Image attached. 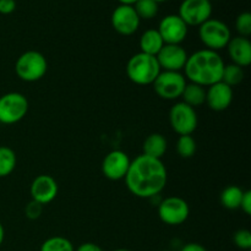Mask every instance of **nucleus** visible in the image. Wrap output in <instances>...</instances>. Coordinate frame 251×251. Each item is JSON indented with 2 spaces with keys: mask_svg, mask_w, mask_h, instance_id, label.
<instances>
[{
  "mask_svg": "<svg viewBox=\"0 0 251 251\" xmlns=\"http://www.w3.org/2000/svg\"><path fill=\"white\" fill-rule=\"evenodd\" d=\"M124 179L132 195L141 199H153L166 188L168 173L162 159L140 154L130 162Z\"/></svg>",
  "mask_w": 251,
  "mask_h": 251,
  "instance_id": "obj_1",
  "label": "nucleus"
},
{
  "mask_svg": "<svg viewBox=\"0 0 251 251\" xmlns=\"http://www.w3.org/2000/svg\"><path fill=\"white\" fill-rule=\"evenodd\" d=\"M225 65V60L218 51L206 48L201 49L188 55V60L184 66V76L190 82L202 87H210L222 80Z\"/></svg>",
  "mask_w": 251,
  "mask_h": 251,
  "instance_id": "obj_2",
  "label": "nucleus"
},
{
  "mask_svg": "<svg viewBox=\"0 0 251 251\" xmlns=\"http://www.w3.org/2000/svg\"><path fill=\"white\" fill-rule=\"evenodd\" d=\"M159 73L161 68L156 56L141 51L132 55L126 64V75L135 85H152Z\"/></svg>",
  "mask_w": 251,
  "mask_h": 251,
  "instance_id": "obj_3",
  "label": "nucleus"
},
{
  "mask_svg": "<svg viewBox=\"0 0 251 251\" xmlns=\"http://www.w3.org/2000/svg\"><path fill=\"white\" fill-rule=\"evenodd\" d=\"M48 70L47 59L41 51L27 50L17 58L15 73L17 77L26 82H36L46 75Z\"/></svg>",
  "mask_w": 251,
  "mask_h": 251,
  "instance_id": "obj_4",
  "label": "nucleus"
},
{
  "mask_svg": "<svg viewBox=\"0 0 251 251\" xmlns=\"http://www.w3.org/2000/svg\"><path fill=\"white\" fill-rule=\"evenodd\" d=\"M199 38L206 49L218 51L227 47L232 33L226 22L218 19H208L199 26Z\"/></svg>",
  "mask_w": 251,
  "mask_h": 251,
  "instance_id": "obj_5",
  "label": "nucleus"
},
{
  "mask_svg": "<svg viewBox=\"0 0 251 251\" xmlns=\"http://www.w3.org/2000/svg\"><path fill=\"white\" fill-rule=\"evenodd\" d=\"M184 74L179 71L161 70L156 80L153 81V90L159 98L166 100H174L181 97L186 86Z\"/></svg>",
  "mask_w": 251,
  "mask_h": 251,
  "instance_id": "obj_6",
  "label": "nucleus"
},
{
  "mask_svg": "<svg viewBox=\"0 0 251 251\" xmlns=\"http://www.w3.org/2000/svg\"><path fill=\"white\" fill-rule=\"evenodd\" d=\"M27 112H28V100L22 93L9 92L0 97L1 124H16L26 117Z\"/></svg>",
  "mask_w": 251,
  "mask_h": 251,
  "instance_id": "obj_7",
  "label": "nucleus"
},
{
  "mask_svg": "<svg viewBox=\"0 0 251 251\" xmlns=\"http://www.w3.org/2000/svg\"><path fill=\"white\" fill-rule=\"evenodd\" d=\"M169 123L174 132L183 135H193L198 129L199 119L196 110L184 102H178L169 110Z\"/></svg>",
  "mask_w": 251,
  "mask_h": 251,
  "instance_id": "obj_8",
  "label": "nucleus"
},
{
  "mask_svg": "<svg viewBox=\"0 0 251 251\" xmlns=\"http://www.w3.org/2000/svg\"><path fill=\"white\" fill-rule=\"evenodd\" d=\"M190 207L183 198L169 196L158 203V217L168 226H180L188 220Z\"/></svg>",
  "mask_w": 251,
  "mask_h": 251,
  "instance_id": "obj_9",
  "label": "nucleus"
},
{
  "mask_svg": "<svg viewBox=\"0 0 251 251\" xmlns=\"http://www.w3.org/2000/svg\"><path fill=\"white\" fill-rule=\"evenodd\" d=\"M179 17L189 26H200L211 19L212 2L210 0H183L179 6Z\"/></svg>",
  "mask_w": 251,
  "mask_h": 251,
  "instance_id": "obj_10",
  "label": "nucleus"
},
{
  "mask_svg": "<svg viewBox=\"0 0 251 251\" xmlns=\"http://www.w3.org/2000/svg\"><path fill=\"white\" fill-rule=\"evenodd\" d=\"M112 26L115 31L122 36H131L139 29L140 27V17L137 16L132 5H123L120 4L113 11Z\"/></svg>",
  "mask_w": 251,
  "mask_h": 251,
  "instance_id": "obj_11",
  "label": "nucleus"
},
{
  "mask_svg": "<svg viewBox=\"0 0 251 251\" xmlns=\"http://www.w3.org/2000/svg\"><path fill=\"white\" fill-rule=\"evenodd\" d=\"M157 31L161 34L164 44H180L188 36V25L179 15H167L161 20Z\"/></svg>",
  "mask_w": 251,
  "mask_h": 251,
  "instance_id": "obj_12",
  "label": "nucleus"
},
{
  "mask_svg": "<svg viewBox=\"0 0 251 251\" xmlns=\"http://www.w3.org/2000/svg\"><path fill=\"white\" fill-rule=\"evenodd\" d=\"M156 58L161 70L180 73L188 60V53L180 44H164Z\"/></svg>",
  "mask_w": 251,
  "mask_h": 251,
  "instance_id": "obj_13",
  "label": "nucleus"
},
{
  "mask_svg": "<svg viewBox=\"0 0 251 251\" xmlns=\"http://www.w3.org/2000/svg\"><path fill=\"white\" fill-rule=\"evenodd\" d=\"M130 158L124 151L114 150L104 157L102 162V173L107 179L113 181L125 178L130 166Z\"/></svg>",
  "mask_w": 251,
  "mask_h": 251,
  "instance_id": "obj_14",
  "label": "nucleus"
},
{
  "mask_svg": "<svg viewBox=\"0 0 251 251\" xmlns=\"http://www.w3.org/2000/svg\"><path fill=\"white\" fill-rule=\"evenodd\" d=\"M59 191L58 183L51 176L41 174L33 179L29 188L31 198L41 205H48L56 198Z\"/></svg>",
  "mask_w": 251,
  "mask_h": 251,
  "instance_id": "obj_15",
  "label": "nucleus"
},
{
  "mask_svg": "<svg viewBox=\"0 0 251 251\" xmlns=\"http://www.w3.org/2000/svg\"><path fill=\"white\" fill-rule=\"evenodd\" d=\"M233 102V88L220 81L206 90V104L215 112L228 109Z\"/></svg>",
  "mask_w": 251,
  "mask_h": 251,
  "instance_id": "obj_16",
  "label": "nucleus"
},
{
  "mask_svg": "<svg viewBox=\"0 0 251 251\" xmlns=\"http://www.w3.org/2000/svg\"><path fill=\"white\" fill-rule=\"evenodd\" d=\"M226 48L232 64L240 68H247L251 64V42L249 38L242 36L233 37Z\"/></svg>",
  "mask_w": 251,
  "mask_h": 251,
  "instance_id": "obj_17",
  "label": "nucleus"
},
{
  "mask_svg": "<svg viewBox=\"0 0 251 251\" xmlns=\"http://www.w3.org/2000/svg\"><path fill=\"white\" fill-rule=\"evenodd\" d=\"M167 149H168V141L166 137L159 132H153L145 139L142 145V151H144L142 154L152 158L162 159V157L166 154Z\"/></svg>",
  "mask_w": 251,
  "mask_h": 251,
  "instance_id": "obj_18",
  "label": "nucleus"
},
{
  "mask_svg": "<svg viewBox=\"0 0 251 251\" xmlns=\"http://www.w3.org/2000/svg\"><path fill=\"white\" fill-rule=\"evenodd\" d=\"M139 46L141 49V53L156 56L162 49V47L164 46V42L157 29L150 28L141 34Z\"/></svg>",
  "mask_w": 251,
  "mask_h": 251,
  "instance_id": "obj_19",
  "label": "nucleus"
},
{
  "mask_svg": "<svg viewBox=\"0 0 251 251\" xmlns=\"http://www.w3.org/2000/svg\"><path fill=\"white\" fill-rule=\"evenodd\" d=\"M181 98H183L181 102H184L185 104L190 105V107H193L195 109V108L205 104L206 88L193 82L186 83L183 95H181Z\"/></svg>",
  "mask_w": 251,
  "mask_h": 251,
  "instance_id": "obj_20",
  "label": "nucleus"
},
{
  "mask_svg": "<svg viewBox=\"0 0 251 251\" xmlns=\"http://www.w3.org/2000/svg\"><path fill=\"white\" fill-rule=\"evenodd\" d=\"M243 194L244 190L237 185H229L225 188L221 193V203L227 210H238L240 208V202H242Z\"/></svg>",
  "mask_w": 251,
  "mask_h": 251,
  "instance_id": "obj_21",
  "label": "nucleus"
},
{
  "mask_svg": "<svg viewBox=\"0 0 251 251\" xmlns=\"http://www.w3.org/2000/svg\"><path fill=\"white\" fill-rule=\"evenodd\" d=\"M16 153L7 146H0V178L10 176L16 168Z\"/></svg>",
  "mask_w": 251,
  "mask_h": 251,
  "instance_id": "obj_22",
  "label": "nucleus"
},
{
  "mask_svg": "<svg viewBox=\"0 0 251 251\" xmlns=\"http://www.w3.org/2000/svg\"><path fill=\"white\" fill-rule=\"evenodd\" d=\"M196 149H198V145H196L195 139L191 135L179 136L176 145V153H178L179 157H181V158H191L196 153Z\"/></svg>",
  "mask_w": 251,
  "mask_h": 251,
  "instance_id": "obj_23",
  "label": "nucleus"
},
{
  "mask_svg": "<svg viewBox=\"0 0 251 251\" xmlns=\"http://www.w3.org/2000/svg\"><path fill=\"white\" fill-rule=\"evenodd\" d=\"M244 80V70L240 66L235 65V64H228L225 65L222 74V82H225L226 85L230 86V87H234V86L239 85L242 81Z\"/></svg>",
  "mask_w": 251,
  "mask_h": 251,
  "instance_id": "obj_24",
  "label": "nucleus"
},
{
  "mask_svg": "<svg viewBox=\"0 0 251 251\" xmlns=\"http://www.w3.org/2000/svg\"><path fill=\"white\" fill-rule=\"evenodd\" d=\"M39 251H75L73 243L65 237H50L44 240Z\"/></svg>",
  "mask_w": 251,
  "mask_h": 251,
  "instance_id": "obj_25",
  "label": "nucleus"
},
{
  "mask_svg": "<svg viewBox=\"0 0 251 251\" xmlns=\"http://www.w3.org/2000/svg\"><path fill=\"white\" fill-rule=\"evenodd\" d=\"M132 6L140 20H151L158 14V4L153 0H137Z\"/></svg>",
  "mask_w": 251,
  "mask_h": 251,
  "instance_id": "obj_26",
  "label": "nucleus"
},
{
  "mask_svg": "<svg viewBox=\"0 0 251 251\" xmlns=\"http://www.w3.org/2000/svg\"><path fill=\"white\" fill-rule=\"evenodd\" d=\"M235 28L239 36L249 38L251 34V14L245 11L238 15L237 20H235Z\"/></svg>",
  "mask_w": 251,
  "mask_h": 251,
  "instance_id": "obj_27",
  "label": "nucleus"
},
{
  "mask_svg": "<svg viewBox=\"0 0 251 251\" xmlns=\"http://www.w3.org/2000/svg\"><path fill=\"white\" fill-rule=\"evenodd\" d=\"M235 247L242 250L251 249V233L248 229H239L234 233L233 237Z\"/></svg>",
  "mask_w": 251,
  "mask_h": 251,
  "instance_id": "obj_28",
  "label": "nucleus"
},
{
  "mask_svg": "<svg viewBox=\"0 0 251 251\" xmlns=\"http://www.w3.org/2000/svg\"><path fill=\"white\" fill-rule=\"evenodd\" d=\"M42 212H43V205H41L37 201L31 200L25 207V215L28 220H38L41 217Z\"/></svg>",
  "mask_w": 251,
  "mask_h": 251,
  "instance_id": "obj_29",
  "label": "nucleus"
},
{
  "mask_svg": "<svg viewBox=\"0 0 251 251\" xmlns=\"http://www.w3.org/2000/svg\"><path fill=\"white\" fill-rule=\"evenodd\" d=\"M16 10L15 0H0V14L10 15Z\"/></svg>",
  "mask_w": 251,
  "mask_h": 251,
  "instance_id": "obj_30",
  "label": "nucleus"
},
{
  "mask_svg": "<svg viewBox=\"0 0 251 251\" xmlns=\"http://www.w3.org/2000/svg\"><path fill=\"white\" fill-rule=\"evenodd\" d=\"M240 208H242V211L245 213V215L248 216L251 215V191L250 190H244L242 202H240Z\"/></svg>",
  "mask_w": 251,
  "mask_h": 251,
  "instance_id": "obj_31",
  "label": "nucleus"
},
{
  "mask_svg": "<svg viewBox=\"0 0 251 251\" xmlns=\"http://www.w3.org/2000/svg\"><path fill=\"white\" fill-rule=\"evenodd\" d=\"M75 251H104L100 245L95 244V243H83Z\"/></svg>",
  "mask_w": 251,
  "mask_h": 251,
  "instance_id": "obj_32",
  "label": "nucleus"
},
{
  "mask_svg": "<svg viewBox=\"0 0 251 251\" xmlns=\"http://www.w3.org/2000/svg\"><path fill=\"white\" fill-rule=\"evenodd\" d=\"M180 251H207V250H206L205 247L199 244V243H188V244H185L183 248H181Z\"/></svg>",
  "mask_w": 251,
  "mask_h": 251,
  "instance_id": "obj_33",
  "label": "nucleus"
},
{
  "mask_svg": "<svg viewBox=\"0 0 251 251\" xmlns=\"http://www.w3.org/2000/svg\"><path fill=\"white\" fill-rule=\"evenodd\" d=\"M4 238H5V230H4V227H2V225L0 223V247H1L2 242H4Z\"/></svg>",
  "mask_w": 251,
  "mask_h": 251,
  "instance_id": "obj_34",
  "label": "nucleus"
},
{
  "mask_svg": "<svg viewBox=\"0 0 251 251\" xmlns=\"http://www.w3.org/2000/svg\"><path fill=\"white\" fill-rule=\"evenodd\" d=\"M123 5H134L137 0H118Z\"/></svg>",
  "mask_w": 251,
  "mask_h": 251,
  "instance_id": "obj_35",
  "label": "nucleus"
},
{
  "mask_svg": "<svg viewBox=\"0 0 251 251\" xmlns=\"http://www.w3.org/2000/svg\"><path fill=\"white\" fill-rule=\"evenodd\" d=\"M153 1H156L157 4H159V2H164V1H168V0H153Z\"/></svg>",
  "mask_w": 251,
  "mask_h": 251,
  "instance_id": "obj_36",
  "label": "nucleus"
},
{
  "mask_svg": "<svg viewBox=\"0 0 251 251\" xmlns=\"http://www.w3.org/2000/svg\"><path fill=\"white\" fill-rule=\"evenodd\" d=\"M114 251H131V250H127V249H117V250H114Z\"/></svg>",
  "mask_w": 251,
  "mask_h": 251,
  "instance_id": "obj_37",
  "label": "nucleus"
},
{
  "mask_svg": "<svg viewBox=\"0 0 251 251\" xmlns=\"http://www.w3.org/2000/svg\"><path fill=\"white\" fill-rule=\"evenodd\" d=\"M163 251H171V250H163Z\"/></svg>",
  "mask_w": 251,
  "mask_h": 251,
  "instance_id": "obj_38",
  "label": "nucleus"
},
{
  "mask_svg": "<svg viewBox=\"0 0 251 251\" xmlns=\"http://www.w3.org/2000/svg\"><path fill=\"white\" fill-rule=\"evenodd\" d=\"M210 1H211V0H210Z\"/></svg>",
  "mask_w": 251,
  "mask_h": 251,
  "instance_id": "obj_39",
  "label": "nucleus"
}]
</instances>
